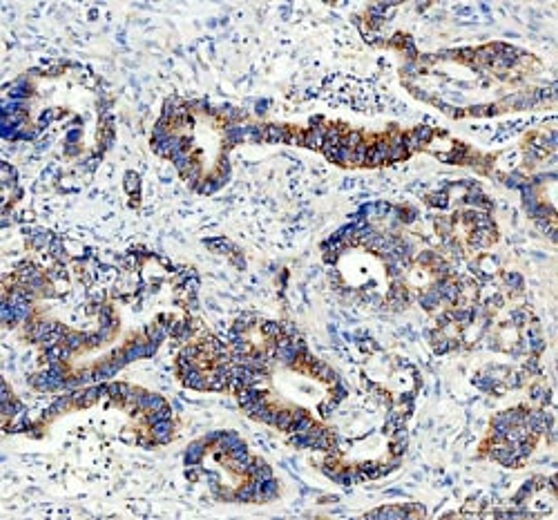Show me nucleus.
<instances>
[{"instance_id":"f257e3e1","label":"nucleus","mask_w":558,"mask_h":520,"mask_svg":"<svg viewBox=\"0 0 558 520\" xmlns=\"http://www.w3.org/2000/svg\"><path fill=\"white\" fill-rule=\"evenodd\" d=\"M431 127L427 125H420L416 127V130L411 132V134L404 136V147H407V152H416V150H422L424 145H427L429 141H431Z\"/></svg>"},{"instance_id":"f03ea898","label":"nucleus","mask_w":558,"mask_h":520,"mask_svg":"<svg viewBox=\"0 0 558 520\" xmlns=\"http://www.w3.org/2000/svg\"><path fill=\"white\" fill-rule=\"evenodd\" d=\"M382 163H389V143H386V141H378L373 147H369V150H366L364 165L375 168V165H382Z\"/></svg>"},{"instance_id":"7ed1b4c3","label":"nucleus","mask_w":558,"mask_h":520,"mask_svg":"<svg viewBox=\"0 0 558 520\" xmlns=\"http://www.w3.org/2000/svg\"><path fill=\"white\" fill-rule=\"evenodd\" d=\"M547 420H550V416H545L543 411H532L527 413V418H525V427H527V431L532 433V436H541V433H545L547 429Z\"/></svg>"},{"instance_id":"20e7f679","label":"nucleus","mask_w":558,"mask_h":520,"mask_svg":"<svg viewBox=\"0 0 558 520\" xmlns=\"http://www.w3.org/2000/svg\"><path fill=\"white\" fill-rule=\"evenodd\" d=\"M261 395H264V393H261L257 386H244V389L237 391V400H239V407L241 409H250L252 404L261 398Z\"/></svg>"},{"instance_id":"39448f33","label":"nucleus","mask_w":558,"mask_h":520,"mask_svg":"<svg viewBox=\"0 0 558 520\" xmlns=\"http://www.w3.org/2000/svg\"><path fill=\"white\" fill-rule=\"evenodd\" d=\"M172 418L170 420H161V422L152 424V438H154L156 442H170V438H172Z\"/></svg>"},{"instance_id":"423d86ee","label":"nucleus","mask_w":558,"mask_h":520,"mask_svg":"<svg viewBox=\"0 0 558 520\" xmlns=\"http://www.w3.org/2000/svg\"><path fill=\"white\" fill-rule=\"evenodd\" d=\"M181 380H183V384L188 386V389H208V378H206V373H201L197 366H194L192 371H188L185 375H181Z\"/></svg>"},{"instance_id":"0eeeda50","label":"nucleus","mask_w":558,"mask_h":520,"mask_svg":"<svg viewBox=\"0 0 558 520\" xmlns=\"http://www.w3.org/2000/svg\"><path fill=\"white\" fill-rule=\"evenodd\" d=\"M136 407L143 409V411H156V409L165 407V400L159 398V395H154V393H145V391H143V395H141V400H139Z\"/></svg>"},{"instance_id":"6e6552de","label":"nucleus","mask_w":558,"mask_h":520,"mask_svg":"<svg viewBox=\"0 0 558 520\" xmlns=\"http://www.w3.org/2000/svg\"><path fill=\"white\" fill-rule=\"evenodd\" d=\"M170 159H172V163H174V168L179 170L181 174H185L188 172V170H192L194 168V163H192V156L188 154V152H174L172 156H170Z\"/></svg>"},{"instance_id":"1a4fd4ad","label":"nucleus","mask_w":558,"mask_h":520,"mask_svg":"<svg viewBox=\"0 0 558 520\" xmlns=\"http://www.w3.org/2000/svg\"><path fill=\"white\" fill-rule=\"evenodd\" d=\"M203 451H206V442H192L185 451V465H199L203 458Z\"/></svg>"},{"instance_id":"9d476101","label":"nucleus","mask_w":558,"mask_h":520,"mask_svg":"<svg viewBox=\"0 0 558 520\" xmlns=\"http://www.w3.org/2000/svg\"><path fill=\"white\" fill-rule=\"evenodd\" d=\"M257 494H259V485H257V480H252L250 485L241 487V489L237 491L235 500H239V503H250V500H257Z\"/></svg>"},{"instance_id":"9b49d317","label":"nucleus","mask_w":558,"mask_h":520,"mask_svg":"<svg viewBox=\"0 0 558 520\" xmlns=\"http://www.w3.org/2000/svg\"><path fill=\"white\" fill-rule=\"evenodd\" d=\"M259 485V494H257V500H273L277 496V483L273 478L270 480H261Z\"/></svg>"},{"instance_id":"f8f14e48","label":"nucleus","mask_w":558,"mask_h":520,"mask_svg":"<svg viewBox=\"0 0 558 520\" xmlns=\"http://www.w3.org/2000/svg\"><path fill=\"white\" fill-rule=\"evenodd\" d=\"M366 518H382V520H391V518H407L404 509L400 507H384V509H375L373 514H369Z\"/></svg>"},{"instance_id":"ddd939ff","label":"nucleus","mask_w":558,"mask_h":520,"mask_svg":"<svg viewBox=\"0 0 558 520\" xmlns=\"http://www.w3.org/2000/svg\"><path fill=\"white\" fill-rule=\"evenodd\" d=\"M147 342H152V344L159 346L161 342L165 340V335H168V326H163V324H156V326H150L147 328Z\"/></svg>"},{"instance_id":"4468645a","label":"nucleus","mask_w":558,"mask_h":520,"mask_svg":"<svg viewBox=\"0 0 558 520\" xmlns=\"http://www.w3.org/2000/svg\"><path fill=\"white\" fill-rule=\"evenodd\" d=\"M118 369H121V366H118V364H116V362H114V360L105 362V364H101V366H98L96 371H94V380H105V378H112V375L116 373Z\"/></svg>"},{"instance_id":"2eb2a0df","label":"nucleus","mask_w":558,"mask_h":520,"mask_svg":"<svg viewBox=\"0 0 558 520\" xmlns=\"http://www.w3.org/2000/svg\"><path fill=\"white\" fill-rule=\"evenodd\" d=\"M440 302H442V299H440V293H438L436 288H431L429 293H424L422 297H420V304H422L427 311H433V308H436Z\"/></svg>"},{"instance_id":"dca6fc26","label":"nucleus","mask_w":558,"mask_h":520,"mask_svg":"<svg viewBox=\"0 0 558 520\" xmlns=\"http://www.w3.org/2000/svg\"><path fill=\"white\" fill-rule=\"evenodd\" d=\"M83 344H87V335L85 333H67L65 335V346L69 351H76V348H80Z\"/></svg>"},{"instance_id":"f3484780","label":"nucleus","mask_w":558,"mask_h":520,"mask_svg":"<svg viewBox=\"0 0 558 520\" xmlns=\"http://www.w3.org/2000/svg\"><path fill=\"white\" fill-rule=\"evenodd\" d=\"M284 136H286V130H284V127H279V125H268V127H264V141L277 143V141H284Z\"/></svg>"},{"instance_id":"a211bd4d","label":"nucleus","mask_w":558,"mask_h":520,"mask_svg":"<svg viewBox=\"0 0 558 520\" xmlns=\"http://www.w3.org/2000/svg\"><path fill=\"white\" fill-rule=\"evenodd\" d=\"M172 418V411H170V407L168 404H165V407H161V409H156V411H147V424H156V422H161V420H170Z\"/></svg>"},{"instance_id":"6ab92c4d","label":"nucleus","mask_w":558,"mask_h":520,"mask_svg":"<svg viewBox=\"0 0 558 520\" xmlns=\"http://www.w3.org/2000/svg\"><path fill=\"white\" fill-rule=\"evenodd\" d=\"M208 248H210V250H214V252H219V255H230V252L235 250V246H232L230 241H226V239H210Z\"/></svg>"},{"instance_id":"aec40b11","label":"nucleus","mask_w":558,"mask_h":520,"mask_svg":"<svg viewBox=\"0 0 558 520\" xmlns=\"http://www.w3.org/2000/svg\"><path fill=\"white\" fill-rule=\"evenodd\" d=\"M469 241H471V246H474V248H485V246H489L491 235H487V230H478V228H476Z\"/></svg>"},{"instance_id":"412c9836","label":"nucleus","mask_w":558,"mask_h":520,"mask_svg":"<svg viewBox=\"0 0 558 520\" xmlns=\"http://www.w3.org/2000/svg\"><path fill=\"white\" fill-rule=\"evenodd\" d=\"M170 333L176 337V340H188L190 335H192V331H190V324L188 322H176L172 328H170Z\"/></svg>"},{"instance_id":"4be33fe9","label":"nucleus","mask_w":558,"mask_h":520,"mask_svg":"<svg viewBox=\"0 0 558 520\" xmlns=\"http://www.w3.org/2000/svg\"><path fill=\"white\" fill-rule=\"evenodd\" d=\"M125 190H127V192H132V194H136L141 190V179H139V174H136V172H127L125 174Z\"/></svg>"},{"instance_id":"5701e85b","label":"nucleus","mask_w":558,"mask_h":520,"mask_svg":"<svg viewBox=\"0 0 558 520\" xmlns=\"http://www.w3.org/2000/svg\"><path fill=\"white\" fill-rule=\"evenodd\" d=\"M293 411H277V420H275V424H277L279 429H284V431H288L290 424H293Z\"/></svg>"},{"instance_id":"b1692460","label":"nucleus","mask_w":558,"mask_h":520,"mask_svg":"<svg viewBox=\"0 0 558 520\" xmlns=\"http://www.w3.org/2000/svg\"><path fill=\"white\" fill-rule=\"evenodd\" d=\"M366 150H369V147H366L364 143H360V145L353 150V154H351V165H364V161H366Z\"/></svg>"},{"instance_id":"393cba45","label":"nucleus","mask_w":558,"mask_h":520,"mask_svg":"<svg viewBox=\"0 0 558 520\" xmlns=\"http://www.w3.org/2000/svg\"><path fill=\"white\" fill-rule=\"evenodd\" d=\"M427 201L431 203V206H436V208H447V201H449V197H447V192L442 190V192H433L431 197L427 199Z\"/></svg>"},{"instance_id":"a878e982","label":"nucleus","mask_w":558,"mask_h":520,"mask_svg":"<svg viewBox=\"0 0 558 520\" xmlns=\"http://www.w3.org/2000/svg\"><path fill=\"white\" fill-rule=\"evenodd\" d=\"M360 143H362V134H360V132H351V134H346V136H344L342 145H344V147H349V150H355V147L360 145Z\"/></svg>"},{"instance_id":"bb28decb","label":"nucleus","mask_w":558,"mask_h":520,"mask_svg":"<svg viewBox=\"0 0 558 520\" xmlns=\"http://www.w3.org/2000/svg\"><path fill=\"white\" fill-rule=\"evenodd\" d=\"M51 241H54V239H51V235H49V232H45V230L36 232L34 239H31V243H34L36 248H42V246H47V243H51Z\"/></svg>"},{"instance_id":"cd10ccee","label":"nucleus","mask_w":558,"mask_h":520,"mask_svg":"<svg viewBox=\"0 0 558 520\" xmlns=\"http://www.w3.org/2000/svg\"><path fill=\"white\" fill-rule=\"evenodd\" d=\"M474 382H476V386H478V389H483V391H491V386L496 384L494 378H491V375H487V373H485V375H478V378H476Z\"/></svg>"},{"instance_id":"c85d7f7f","label":"nucleus","mask_w":558,"mask_h":520,"mask_svg":"<svg viewBox=\"0 0 558 520\" xmlns=\"http://www.w3.org/2000/svg\"><path fill=\"white\" fill-rule=\"evenodd\" d=\"M264 333L268 337H275V340H277V337L281 335V326H279V324H275V322H266L264 324Z\"/></svg>"},{"instance_id":"c756f323","label":"nucleus","mask_w":558,"mask_h":520,"mask_svg":"<svg viewBox=\"0 0 558 520\" xmlns=\"http://www.w3.org/2000/svg\"><path fill=\"white\" fill-rule=\"evenodd\" d=\"M228 139H230L232 143H237V141H244V127H237V125L228 127Z\"/></svg>"},{"instance_id":"7c9ffc66","label":"nucleus","mask_w":558,"mask_h":520,"mask_svg":"<svg viewBox=\"0 0 558 520\" xmlns=\"http://www.w3.org/2000/svg\"><path fill=\"white\" fill-rule=\"evenodd\" d=\"M505 286H507L509 290H518L523 286V279L518 277V275H507V277H505Z\"/></svg>"},{"instance_id":"2f4dec72","label":"nucleus","mask_w":558,"mask_h":520,"mask_svg":"<svg viewBox=\"0 0 558 520\" xmlns=\"http://www.w3.org/2000/svg\"><path fill=\"white\" fill-rule=\"evenodd\" d=\"M532 398L545 402V400H547V389H545V386H541V384H534L532 386Z\"/></svg>"},{"instance_id":"473e14b6","label":"nucleus","mask_w":558,"mask_h":520,"mask_svg":"<svg viewBox=\"0 0 558 520\" xmlns=\"http://www.w3.org/2000/svg\"><path fill=\"white\" fill-rule=\"evenodd\" d=\"M51 255L56 257V259H65V248H63V243H60L58 239H54L51 241Z\"/></svg>"},{"instance_id":"72a5a7b5","label":"nucleus","mask_w":558,"mask_h":520,"mask_svg":"<svg viewBox=\"0 0 558 520\" xmlns=\"http://www.w3.org/2000/svg\"><path fill=\"white\" fill-rule=\"evenodd\" d=\"M527 319H529V317H527V311H514V313H512V322L516 324V326H523Z\"/></svg>"},{"instance_id":"f704fd0d","label":"nucleus","mask_w":558,"mask_h":520,"mask_svg":"<svg viewBox=\"0 0 558 520\" xmlns=\"http://www.w3.org/2000/svg\"><path fill=\"white\" fill-rule=\"evenodd\" d=\"M199 474H201V469H199V467H194V465H190V469H188V480H197Z\"/></svg>"},{"instance_id":"c9c22d12","label":"nucleus","mask_w":558,"mask_h":520,"mask_svg":"<svg viewBox=\"0 0 558 520\" xmlns=\"http://www.w3.org/2000/svg\"><path fill=\"white\" fill-rule=\"evenodd\" d=\"M525 371H527V373H536V360H527V364H525Z\"/></svg>"},{"instance_id":"e433bc0d","label":"nucleus","mask_w":558,"mask_h":520,"mask_svg":"<svg viewBox=\"0 0 558 520\" xmlns=\"http://www.w3.org/2000/svg\"><path fill=\"white\" fill-rule=\"evenodd\" d=\"M266 107H268V103H266V101H261L259 105H257V114H264V112H266Z\"/></svg>"},{"instance_id":"4c0bfd02","label":"nucleus","mask_w":558,"mask_h":520,"mask_svg":"<svg viewBox=\"0 0 558 520\" xmlns=\"http://www.w3.org/2000/svg\"><path fill=\"white\" fill-rule=\"evenodd\" d=\"M78 134H80V130H71L67 139H69V141H78Z\"/></svg>"}]
</instances>
